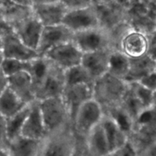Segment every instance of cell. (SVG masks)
<instances>
[{
  "mask_svg": "<svg viewBox=\"0 0 156 156\" xmlns=\"http://www.w3.org/2000/svg\"><path fill=\"white\" fill-rule=\"evenodd\" d=\"M47 134L37 101L30 104V111L21 131V136L34 140H41Z\"/></svg>",
  "mask_w": 156,
  "mask_h": 156,
  "instance_id": "obj_15",
  "label": "cell"
},
{
  "mask_svg": "<svg viewBox=\"0 0 156 156\" xmlns=\"http://www.w3.org/2000/svg\"><path fill=\"white\" fill-rule=\"evenodd\" d=\"M103 114V110L93 99L83 104L72 120L75 135L79 138H85L88 133L100 123Z\"/></svg>",
  "mask_w": 156,
  "mask_h": 156,
  "instance_id": "obj_4",
  "label": "cell"
},
{
  "mask_svg": "<svg viewBox=\"0 0 156 156\" xmlns=\"http://www.w3.org/2000/svg\"><path fill=\"white\" fill-rule=\"evenodd\" d=\"M0 8L8 24L12 27L33 15L32 6L21 5L9 0H2Z\"/></svg>",
  "mask_w": 156,
  "mask_h": 156,
  "instance_id": "obj_22",
  "label": "cell"
},
{
  "mask_svg": "<svg viewBox=\"0 0 156 156\" xmlns=\"http://www.w3.org/2000/svg\"><path fill=\"white\" fill-rule=\"evenodd\" d=\"M60 2V0H31L32 5H50Z\"/></svg>",
  "mask_w": 156,
  "mask_h": 156,
  "instance_id": "obj_38",
  "label": "cell"
},
{
  "mask_svg": "<svg viewBox=\"0 0 156 156\" xmlns=\"http://www.w3.org/2000/svg\"><path fill=\"white\" fill-rule=\"evenodd\" d=\"M124 80L108 73L94 81L92 85V99L97 102L104 114H114L118 110L128 89Z\"/></svg>",
  "mask_w": 156,
  "mask_h": 156,
  "instance_id": "obj_2",
  "label": "cell"
},
{
  "mask_svg": "<svg viewBox=\"0 0 156 156\" xmlns=\"http://www.w3.org/2000/svg\"><path fill=\"white\" fill-rule=\"evenodd\" d=\"M137 83L150 91H156V72L143 76Z\"/></svg>",
  "mask_w": 156,
  "mask_h": 156,
  "instance_id": "obj_32",
  "label": "cell"
},
{
  "mask_svg": "<svg viewBox=\"0 0 156 156\" xmlns=\"http://www.w3.org/2000/svg\"><path fill=\"white\" fill-rule=\"evenodd\" d=\"M30 104H29L15 115L6 119L7 120V136L9 142L21 136V128L30 111Z\"/></svg>",
  "mask_w": 156,
  "mask_h": 156,
  "instance_id": "obj_27",
  "label": "cell"
},
{
  "mask_svg": "<svg viewBox=\"0 0 156 156\" xmlns=\"http://www.w3.org/2000/svg\"><path fill=\"white\" fill-rule=\"evenodd\" d=\"M33 14L44 27L62 24L67 10L60 2L32 5Z\"/></svg>",
  "mask_w": 156,
  "mask_h": 156,
  "instance_id": "obj_19",
  "label": "cell"
},
{
  "mask_svg": "<svg viewBox=\"0 0 156 156\" xmlns=\"http://www.w3.org/2000/svg\"><path fill=\"white\" fill-rule=\"evenodd\" d=\"M62 24L73 34L99 27L98 19L92 6L67 11Z\"/></svg>",
  "mask_w": 156,
  "mask_h": 156,
  "instance_id": "obj_9",
  "label": "cell"
},
{
  "mask_svg": "<svg viewBox=\"0 0 156 156\" xmlns=\"http://www.w3.org/2000/svg\"><path fill=\"white\" fill-rule=\"evenodd\" d=\"M129 59L118 50H112L110 55L108 73L121 80H126L129 73Z\"/></svg>",
  "mask_w": 156,
  "mask_h": 156,
  "instance_id": "obj_24",
  "label": "cell"
},
{
  "mask_svg": "<svg viewBox=\"0 0 156 156\" xmlns=\"http://www.w3.org/2000/svg\"><path fill=\"white\" fill-rule=\"evenodd\" d=\"M32 61L4 59L0 66V69L7 77L17 74V73H22V72L29 73L31 69Z\"/></svg>",
  "mask_w": 156,
  "mask_h": 156,
  "instance_id": "obj_30",
  "label": "cell"
},
{
  "mask_svg": "<svg viewBox=\"0 0 156 156\" xmlns=\"http://www.w3.org/2000/svg\"><path fill=\"white\" fill-rule=\"evenodd\" d=\"M13 32V29L5 21L2 11L0 8V37Z\"/></svg>",
  "mask_w": 156,
  "mask_h": 156,
  "instance_id": "obj_35",
  "label": "cell"
},
{
  "mask_svg": "<svg viewBox=\"0 0 156 156\" xmlns=\"http://www.w3.org/2000/svg\"><path fill=\"white\" fill-rule=\"evenodd\" d=\"M149 35L133 28L121 41L119 51L129 59H137L146 56L149 53Z\"/></svg>",
  "mask_w": 156,
  "mask_h": 156,
  "instance_id": "obj_11",
  "label": "cell"
},
{
  "mask_svg": "<svg viewBox=\"0 0 156 156\" xmlns=\"http://www.w3.org/2000/svg\"><path fill=\"white\" fill-rule=\"evenodd\" d=\"M40 140L20 136L9 142L6 152L9 156H37Z\"/></svg>",
  "mask_w": 156,
  "mask_h": 156,
  "instance_id": "obj_23",
  "label": "cell"
},
{
  "mask_svg": "<svg viewBox=\"0 0 156 156\" xmlns=\"http://www.w3.org/2000/svg\"><path fill=\"white\" fill-rule=\"evenodd\" d=\"M82 55L83 53L72 41L50 49L42 57L46 58L66 71L81 64Z\"/></svg>",
  "mask_w": 156,
  "mask_h": 156,
  "instance_id": "obj_7",
  "label": "cell"
},
{
  "mask_svg": "<svg viewBox=\"0 0 156 156\" xmlns=\"http://www.w3.org/2000/svg\"><path fill=\"white\" fill-rule=\"evenodd\" d=\"M3 59H4V56H3L2 47V43L1 40H0V66H1V63L2 62Z\"/></svg>",
  "mask_w": 156,
  "mask_h": 156,
  "instance_id": "obj_41",
  "label": "cell"
},
{
  "mask_svg": "<svg viewBox=\"0 0 156 156\" xmlns=\"http://www.w3.org/2000/svg\"><path fill=\"white\" fill-rule=\"evenodd\" d=\"M133 28V27L127 21H124L108 30L111 50H118L119 51L121 41H123L126 34Z\"/></svg>",
  "mask_w": 156,
  "mask_h": 156,
  "instance_id": "obj_29",
  "label": "cell"
},
{
  "mask_svg": "<svg viewBox=\"0 0 156 156\" xmlns=\"http://www.w3.org/2000/svg\"><path fill=\"white\" fill-rule=\"evenodd\" d=\"M38 104L47 133L71 123L69 113L61 96L45 99Z\"/></svg>",
  "mask_w": 156,
  "mask_h": 156,
  "instance_id": "obj_5",
  "label": "cell"
},
{
  "mask_svg": "<svg viewBox=\"0 0 156 156\" xmlns=\"http://www.w3.org/2000/svg\"><path fill=\"white\" fill-rule=\"evenodd\" d=\"M8 143L7 120L0 114V149H5Z\"/></svg>",
  "mask_w": 156,
  "mask_h": 156,
  "instance_id": "obj_33",
  "label": "cell"
},
{
  "mask_svg": "<svg viewBox=\"0 0 156 156\" xmlns=\"http://www.w3.org/2000/svg\"><path fill=\"white\" fill-rule=\"evenodd\" d=\"M105 156H120V149H118V150L117 151H114V152H110L108 155Z\"/></svg>",
  "mask_w": 156,
  "mask_h": 156,
  "instance_id": "obj_42",
  "label": "cell"
},
{
  "mask_svg": "<svg viewBox=\"0 0 156 156\" xmlns=\"http://www.w3.org/2000/svg\"><path fill=\"white\" fill-rule=\"evenodd\" d=\"M9 1L14 3H16V4L21 5L32 6L31 0H9Z\"/></svg>",
  "mask_w": 156,
  "mask_h": 156,
  "instance_id": "obj_39",
  "label": "cell"
},
{
  "mask_svg": "<svg viewBox=\"0 0 156 156\" xmlns=\"http://www.w3.org/2000/svg\"><path fill=\"white\" fill-rule=\"evenodd\" d=\"M156 72V59L146 55L137 59H129V73L125 82H137L143 76Z\"/></svg>",
  "mask_w": 156,
  "mask_h": 156,
  "instance_id": "obj_21",
  "label": "cell"
},
{
  "mask_svg": "<svg viewBox=\"0 0 156 156\" xmlns=\"http://www.w3.org/2000/svg\"><path fill=\"white\" fill-rule=\"evenodd\" d=\"M44 26L33 15L13 27L15 34L32 50H37Z\"/></svg>",
  "mask_w": 156,
  "mask_h": 156,
  "instance_id": "obj_14",
  "label": "cell"
},
{
  "mask_svg": "<svg viewBox=\"0 0 156 156\" xmlns=\"http://www.w3.org/2000/svg\"><path fill=\"white\" fill-rule=\"evenodd\" d=\"M111 51V50H103L82 55L81 65L85 68L94 81L108 73Z\"/></svg>",
  "mask_w": 156,
  "mask_h": 156,
  "instance_id": "obj_16",
  "label": "cell"
},
{
  "mask_svg": "<svg viewBox=\"0 0 156 156\" xmlns=\"http://www.w3.org/2000/svg\"><path fill=\"white\" fill-rule=\"evenodd\" d=\"M4 59L32 61L40 57L36 50L26 46L15 33L9 34L0 37Z\"/></svg>",
  "mask_w": 156,
  "mask_h": 156,
  "instance_id": "obj_10",
  "label": "cell"
},
{
  "mask_svg": "<svg viewBox=\"0 0 156 156\" xmlns=\"http://www.w3.org/2000/svg\"><path fill=\"white\" fill-rule=\"evenodd\" d=\"M9 85V80L8 77L5 75V73L0 69V94L8 88Z\"/></svg>",
  "mask_w": 156,
  "mask_h": 156,
  "instance_id": "obj_37",
  "label": "cell"
},
{
  "mask_svg": "<svg viewBox=\"0 0 156 156\" xmlns=\"http://www.w3.org/2000/svg\"><path fill=\"white\" fill-rule=\"evenodd\" d=\"M118 4H120V5H122L123 7H124L125 9H127L129 6L131 5V4L133 3V2L134 0H115Z\"/></svg>",
  "mask_w": 156,
  "mask_h": 156,
  "instance_id": "obj_40",
  "label": "cell"
},
{
  "mask_svg": "<svg viewBox=\"0 0 156 156\" xmlns=\"http://www.w3.org/2000/svg\"><path fill=\"white\" fill-rule=\"evenodd\" d=\"M8 88L26 105H29L35 100L33 83L30 74L26 72L17 73L8 77Z\"/></svg>",
  "mask_w": 156,
  "mask_h": 156,
  "instance_id": "obj_18",
  "label": "cell"
},
{
  "mask_svg": "<svg viewBox=\"0 0 156 156\" xmlns=\"http://www.w3.org/2000/svg\"><path fill=\"white\" fill-rule=\"evenodd\" d=\"M62 98L73 120L76 111L83 104L92 99V86L88 85H73L65 87Z\"/></svg>",
  "mask_w": 156,
  "mask_h": 156,
  "instance_id": "obj_13",
  "label": "cell"
},
{
  "mask_svg": "<svg viewBox=\"0 0 156 156\" xmlns=\"http://www.w3.org/2000/svg\"><path fill=\"white\" fill-rule=\"evenodd\" d=\"M93 7V6H92ZM95 10L99 26L108 30L126 20V9L117 2L93 7Z\"/></svg>",
  "mask_w": 156,
  "mask_h": 156,
  "instance_id": "obj_17",
  "label": "cell"
},
{
  "mask_svg": "<svg viewBox=\"0 0 156 156\" xmlns=\"http://www.w3.org/2000/svg\"><path fill=\"white\" fill-rule=\"evenodd\" d=\"M101 122L111 152L120 149L127 144L128 131L115 117L110 114H104Z\"/></svg>",
  "mask_w": 156,
  "mask_h": 156,
  "instance_id": "obj_12",
  "label": "cell"
},
{
  "mask_svg": "<svg viewBox=\"0 0 156 156\" xmlns=\"http://www.w3.org/2000/svg\"><path fill=\"white\" fill-rule=\"evenodd\" d=\"M84 143L88 156H105L111 152L101 122L88 133Z\"/></svg>",
  "mask_w": 156,
  "mask_h": 156,
  "instance_id": "obj_20",
  "label": "cell"
},
{
  "mask_svg": "<svg viewBox=\"0 0 156 156\" xmlns=\"http://www.w3.org/2000/svg\"><path fill=\"white\" fill-rule=\"evenodd\" d=\"M76 136L72 123L47 132L40 140L37 156H70L74 150Z\"/></svg>",
  "mask_w": 156,
  "mask_h": 156,
  "instance_id": "obj_3",
  "label": "cell"
},
{
  "mask_svg": "<svg viewBox=\"0 0 156 156\" xmlns=\"http://www.w3.org/2000/svg\"><path fill=\"white\" fill-rule=\"evenodd\" d=\"M129 84L133 92L145 110H149L155 108L156 103V91H152L147 88H144L137 82H131Z\"/></svg>",
  "mask_w": 156,
  "mask_h": 156,
  "instance_id": "obj_28",
  "label": "cell"
},
{
  "mask_svg": "<svg viewBox=\"0 0 156 156\" xmlns=\"http://www.w3.org/2000/svg\"><path fill=\"white\" fill-rule=\"evenodd\" d=\"M0 156H9L5 149H0Z\"/></svg>",
  "mask_w": 156,
  "mask_h": 156,
  "instance_id": "obj_43",
  "label": "cell"
},
{
  "mask_svg": "<svg viewBox=\"0 0 156 156\" xmlns=\"http://www.w3.org/2000/svg\"><path fill=\"white\" fill-rule=\"evenodd\" d=\"M70 156H88L85 149L84 139L76 136V146Z\"/></svg>",
  "mask_w": 156,
  "mask_h": 156,
  "instance_id": "obj_34",
  "label": "cell"
},
{
  "mask_svg": "<svg viewBox=\"0 0 156 156\" xmlns=\"http://www.w3.org/2000/svg\"><path fill=\"white\" fill-rule=\"evenodd\" d=\"M26 105L9 88L0 94V114L6 119L19 112Z\"/></svg>",
  "mask_w": 156,
  "mask_h": 156,
  "instance_id": "obj_25",
  "label": "cell"
},
{
  "mask_svg": "<svg viewBox=\"0 0 156 156\" xmlns=\"http://www.w3.org/2000/svg\"><path fill=\"white\" fill-rule=\"evenodd\" d=\"M73 42L82 53L103 50H111L108 30L100 26L74 33Z\"/></svg>",
  "mask_w": 156,
  "mask_h": 156,
  "instance_id": "obj_6",
  "label": "cell"
},
{
  "mask_svg": "<svg viewBox=\"0 0 156 156\" xmlns=\"http://www.w3.org/2000/svg\"><path fill=\"white\" fill-rule=\"evenodd\" d=\"M66 86L73 85H88L92 86L94 80L81 64L65 71Z\"/></svg>",
  "mask_w": 156,
  "mask_h": 156,
  "instance_id": "obj_26",
  "label": "cell"
},
{
  "mask_svg": "<svg viewBox=\"0 0 156 156\" xmlns=\"http://www.w3.org/2000/svg\"><path fill=\"white\" fill-rule=\"evenodd\" d=\"M60 3L67 11L76 10L91 6V0H60Z\"/></svg>",
  "mask_w": 156,
  "mask_h": 156,
  "instance_id": "obj_31",
  "label": "cell"
},
{
  "mask_svg": "<svg viewBox=\"0 0 156 156\" xmlns=\"http://www.w3.org/2000/svg\"><path fill=\"white\" fill-rule=\"evenodd\" d=\"M134 152V156H156V143L146 146Z\"/></svg>",
  "mask_w": 156,
  "mask_h": 156,
  "instance_id": "obj_36",
  "label": "cell"
},
{
  "mask_svg": "<svg viewBox=\"0 0 156 156\" xmlns=\"http://www.w3.org/2000/svg\"><path fill=\"white\" fill-rule=\"evenodd\" d=\"M35 100L60 97L66 87L65 70L44 57L32 61L30 73Z\"/></svg>",
  "mask_w": 156,
  "mask_h": 156,
  "instance_id": "obj_1",
  "label": "cell"
},
{
  "mask_svg": "<svg viewBox=\"0 0 156 156\" xmlns=\"http://www.w3.org/2000/svg\"><path fill=\"white\" fill-rule=\"evenodd\" d=\"M73 37V32L62 24L44 27L36 51L42 57L50 49L72 41Z\"/></svg>",
  "mask_w": 156,
  "mask_h": 156,
  "instance_id": "obj_8",
  "label": "cell"
}]
</instances>
